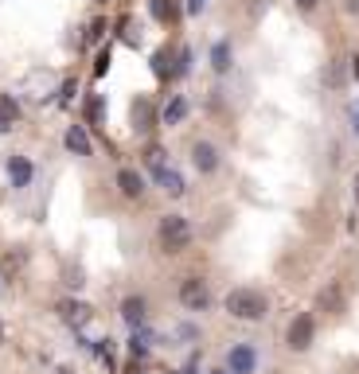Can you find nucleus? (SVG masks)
<instances>
[{
	"instance_id": "nucleus-1",
	"label": "nucleus",
	"mask_w": 359,
	"mask_h": 374,
	"mask_svg": "<svg viewBox=\"0 0 359 374\" xmlns=\"http://www.w3.org/2000/svg\"><path fill=\"white\" fill-rule=\"evenodd\" d=\"M223 308H227V312L234 316V320H250V324L266 320V312H269L266 296H262L258 288H234V293H227Z\"/></svg>"
},
{
	"instance_id": "nucleus-2",
	"label": "nucleus",
	"mask_w": 359,
	"mask_h": 374,
	"mask_svg": "<svg viewBox=\"0 0 359 374\" xmlns=\"http://www.w3.org/2000/svg\"><path fill=\"white\" fill-rule=\"evenodd\" d=\"M145 164H149V172H152V184H160V187H164V191H168L172 199L188 191L184 176H180V172L168 164V160H164V148H149V152H145Z\"/></svg>"
},
{
	"instance_id": "nucleus-3",
	"label": "nucleus",
	"mask_w": 359,
	"mask_h": 374,
	"mask_svg": "<svg viewBox=\"0 0 359 374\" xmlns=\"http://www.w3.org/2000/svg\"><path fill=\"white\" fill-rule=\"evenodd\" d=\"M157 242L164 254H180V250L191 242V222L184 215H164L157 227Z\"/></svg>"
},
{
	"instance_id": "nucleus-4",
	"label": "nucleus",
	"mask_w": 359,
	"mask_h": 374,
	"mask_svg": "<svg viewBox=\"0 0 359 374\" xmlns=\"http://www.w3.org/2000/svg\"><path fill=\"white\" fill-rule=\"evenodd\" d=\"M312 335H317V324H312V316H309V312H297V316H293V324H289V335H285V343H289L293 351H309Z\"/></svg>"
},
{
	"instance_id": "nucleus-5",
	"label": "nucleus",
	"mask_w": 359,
	"mask_h": 374,
	"mask_svg": "<svg viewBox=\"0 0 359 374\" xmlns=\"http://www.w3.org/2000/svg\"><path fill=\"white\" fill-rule=\"evenodd\" d=\"M180 300H184V308H196V312H203V308L211 304V288L203 277H188L184 285H180Z\"/></svg>"
},
{
	"instance_id": "nucleus-6",
	"label": "nucleus",
	"mask_w": 359,
	"mask_h": 374,
	"mask_svg": "<svg viewBox=\"0 0 359 374\" xmlns=\"http://www.w3.org/2000/svg\"><path fill=\"white\" fill-rule=\"evenodd\" d=\"M254 366H258V351L250 343H234L227 355V371L230 374H254Z\"/></svg>"
},
{
	"instance_id": "nucleus-7",
	"label": "nucleus",
	"mask_w": 359,
	"mask_h": 374,
	"mask_svg": "<svg viewBox=\"0 0 359 374\" xmlns=\"http://www.w3.org/2000/svg\"><path fill=\"white\" fill-rule=\"evenodd\" d=\"M59 316L67 320L70 327H82V324H90V316H94V308H90V304H82V300H59Z\"/></svg>"
},
{
	"instance_id": "nucleus-8",
	"label": "nucleus",
	"mask_w": 359,
	"mask_h": 374,
	"mask_svg": "<svg viewBox=\"0 0 359 374\" xmlns=\"http://www.w3.org/2000/svg\"><path fill=\"white\" fill-rule=\"evenodd\" d=\"M31 176H35V168H31L28 156H8V179H12V187H28Z\"/></svg>"
},
{
	"instance_id": "nucleus-9",
	"label": "nucleus",
	"mask_w": 359,
	"mask_h": 374,
	"mask_svg": "<svg viewBox=\"0 0 359 374\" xmlns=\"http://www.w3.org/2000/svg\"><path fill=\"white\" fill-rule=\"evenodd\" d=\"M191 164L200 168V172H215V168H219V152H215V145L200 140V145L191 148Z\"/></svg>"
},
{
	"instance_id": "nucleus-10",
	"label": "nucleus",
	"mask_w": 359,
	"mask_h": 374,
	"mask_svg": "<svg viewBox=\"0 0 359 374\" xmlns=\"http://www.w3.org/2000/svg\"><path fill=\"white\" fill-rule=\"evenodd\" d=\"M118 187H121V195H125V199H141V191H145V179H141L133 168H121V172H118Z\"/></svg>"
},
{
	"instance_id": "nucleus-11",
	"label": "nucleus",
	"mask_w": 359,
	"mask_h": 374,
	"mask_svg": "<svg viewBox=\"0 0 359 374\" xmlns=\"http://www.w3.org/2000/svg\"><path fill=\"white\" fill-rule=\"evenodd\" d=\"M67 148H70V152H79V156H90V152H94V145H90V133L82 125H70L67 129Z\"/></svg>"
},
{
	"instance_id": "nucleus-12",
	"label": "nucleus",
	"mask_w": 359,
	"mask_h": 374,
	"mask_svg": "<svg viewBox=\"0 0 359 374\" xmlns=\"http://www.w3.org/2000/svg\"><path fill=\"white\" fill-rule=\"evenodd\" d=\"M340 304H344V293H340L336 281L320 288V296H317V308H320V312H340Z\"/></svg>"
},
{
	"instance_id": "nucleus-13",
	"label": "nucleus",
	"mask_w": 359,
	"mask_h": 374,
	"mask_svg": "<svg viewBox=\"0 0 359 374\" xmlns=\"http://www.w3.org/2000/svg\"><path fill=\"white\" fill-rule=\"evenodd\" d=\"M121 316H125L133 327H141L145 324V300H141V296H129V300L121 304Z\"/></svg>"
},
{
	"instance_id": "nucleus-14",
	"label": "nucleus",
	"mask_w": 359,
	"mask_h": 374,
	"mask_svg": "<svg viewBox=\"0 0 359 374\" xmlns=\"http://www.w3.org/2000/svg\"><path fill=\"white\" fill-rule=\"evenodd\" d=\"M184 113H188V101H184V98H172L168 109H164V125H180V121H184Z\"/></svg>"
},
{
	"instance_id": "nucleus-15",
	"label": "nucleus",
	"mask_w": 359,
	"mask_h": 374,
	"mask_svg": "<svg viewBox=\"0 0 359 374\" xmlns=\"http://www.w3.org/2000/svg\"><path fill=\"white\" fill-rule=\"evenodd\" d=\"M0 117L8 121V125H16V121H20V106H16V98H12V94H0Z\"/></svg>"
},
{
	"instance_id": "nucleus-16",
	"label": "nucleus",
	"mask_w": 359,
	"mask_h": 374,
	"mask_svg": "<svg viewBox=\"0 0 359 374\" xmlns=\"http://www.w3.org/2000/svg\"><path fill=\"white\" fill-rule=\"evenodd\" d=\"M211 67L230 70V43H215V47H211Z\"/></svg>"
},
{
	"instance_id": "nucleus-17",
	"label": "nucleus",
	"mask_w": 359,
	"mask_h": 374,
	"mask_svg": "<svg viewBox=\"0 0 359 374\" xmlns=\"http://www.w3.org/2000/svg\"><path fill=\"white\" fill-rule=\"evenodd\" d=\"M152 343H157V335H152V332H145V327H141V332L133 335V351H137V355H145Z\"/></svg>"
},
{
	"instance_id": "nucleus-18",
	"label": "nucleus",
	"mask_w": 359,
	"mask_h": 374,
	"mask_svg": "<svg viewBox=\"0 0 359 374\" xmlns=\"http://www.w3.org/2000/svg\"><path fill=\"white\" fill-rule=\"evenodd\" d=\"M133 129H149V101L133 106Z\"/></svg>"
},
{
	"instance_id": "nucleus-19",
	"label": "nucleus",
	"mask_w": 359,
	"mask_h": 374,
	"mask_svg": "<svg viewBox=\"0 0 359 374\" xmlns=\"http://www.w3.org/2000/svg\"><path fill=\"white\" fill-rule=\"evenodd\" d=\"M152 16L157 20H172V4L168 0H152Z\"/></svg>"
},
{
	"instance_id": "nucleus-20",
	"label": "nucleus",
	"mask_w": 359,
	"mask_h": 374,
	"mask_svg": "<svg viewBox=\"0 0 359 374\" xmlns=\"http://www.w3.org/2000/svg\"><path fill=\"white\" fill-rule=\"evenodd\" d=\"M86 113H90V117H94V121H102V117H106V106H102V98H90Z\"/></svg>"
},
{
	"instance_id": "nucleus-21",
	"label": "nucleus",
	"mask_w": 359,
	"mask_h": 374,
	"mask_svg": "<svg viewBox=\"0 0 359 374\" xmlns=\"http://www.w3.org/2000/svg\"><path fill=\"white\" fill-rule=\"evenodd\" d=\"M74 90H79V82L67 79V82H63V94H59V98H63V101H70V98H74Z\"/></svg>"
},
{
	"instance_id": "nucleus-22",
	"label": "nucleus",
	"mask_w": 359,
	"mask_h": 374,
	"mask_svg": "<svg viewBox=\"0 0 359 374\" xmlns=\"http://www.w3.org/2000/svg\"><path fill=\"white\" fill-rule=\"evenodd\" d=\"M203 8H207V0H188V12H191V16H200Z\"/></svg>"
},
{
	"instance_id": "nucleus-23",
	"label": "nucleus",
	"mask_w": 359,
	"mask_h": 374,
	"mask_svg": "<svg viewBox=\"0 0 359 374\" xmlns=\"http://www.w3.org/2000/svg\"><path fill=\"white\" fill-rule=\"evenodd\" d=\"M344 8H348V12H359V0H344Z\"/></svg>"
},
{
	"instance_id": "nucleus-24",
	"label": "nucleus",
	"mask_w": 359,
	"mask_h": 374,
	"mask_svg": "<svg viewBox=\"0 0 359 374\" xmlns=\"http://www.w3.org/2000/svg\"><path fill=\"white\" fill-rule=\"evenodd\" d=\"M297 4H301V8H309V12L317 8V0H297Z\"/></svg>"
},
{
	"instance_id": "nucleus-25",
	"label": "nucleus",
	"mask_w": 359,
	"mask_h": 374,
	"mask_svg": "<svg viewBox=\"0 0 359 374\" xmlns=\"http://www.w3.org/2000/svg\"><path fill=\"white\" fill-rule=\"evenodd\" d=\"M8 129H12V125H8V121H4V117H0V133H8Z\"/></svg>"
},
{
	"instance_id": "nucleus-26",
	"label": "nucleus",
	"mask_w": 359,
	"mask_h": 374,
	"mask_svg": "<svg viewBox=\"0 0 359 374\" xmlns=\"http://www.w3.org/2000/svg\"><path fill=\"white\" fill-rule=\"evenodd\" d=\"M55 374H74V371H70V366H59V371H55Z\"/></svg>"
},
{
	"instance_id": "nucleus-27",
	"label": "nucleus",
	"mask_w": 359,
	"mask_h": 374,
	"mask_svg": "<svg viewBox=\"0 0 359 374\" xmlns=\"http://www.w3.org/2000/svg\"><path fill=\"white\" fill-rule=\"evenodd\" d=\"M211 374H230V371H227V366H223V371H211Z\"/></svg>"
},
{
	"instance_id": "nucleus-28",
	"label": "nucleus",
	"mask_w": 359,
	"mask_h": 374,
	"mask_svg": "<svg viewBox=\"0 0 359 374\" xmlns=\"http://www.w3.org/2000/svg\"><path fill=\"white\" fill-rule=\"evenodd\" d=\"M0 343H4V324H0Z\"/></svg>"
},
{
	"instance_id": "nucleus-29",
	"label": "nucleus",
	"mask_w": 359,
	"mask_h": 374,
	"mask_svg": "<svg viewBox=\"0 0 359 374\" xmlns=\"http://www.w3.org/2000/svg\"><path fill=\"white\" fill-rule=\"evenodd\" d=\"M125 374H141V371H137V366H133V371H125Z\"/></svg>"
},
{
	"instance_id": "nucleus-30",
	"label": "nucleus",
	"mask_w": 359,
	"mask_h": 374,
	"mask_svg": "<svg viewBox=\"0 0 359 374\" xmlns=\"http://www.w3.org/2000/svg\"><path fill=\"white\" fill-rule=\"evenodd\" d=\"M180 374H191V371H180Z\"/></svg>"
},
{
	"instance_id": "nucleus-31",
	"label": "nucleus",
	"mask_w": 359,
	"mask_h": 374,
	"mask_svg": "<svg viewBox=\"0 0 359 374\" xmlns=\"http://www.w3.org/2000/svg\"><path fill=\"white\" fill-rule=\"evenodd\" d=\"M356 187H359V179H356ZM356 195H359V191H356Z\"/></svg>"
}]
</instances>
